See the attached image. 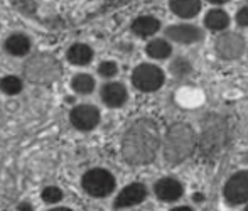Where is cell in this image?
<instances>
[{
	"mask_svg": "<svg viewBox=\"0 0 248 211\" xmlns=\"http://www.w3.org/2000/svg\"><path fill=\"white\" fill-rule=\"evenodd\" d=\"M166 81V75L159 66L152 65V63H142V65L135 66L132 71V84L142 93H152L162 88Z\"/></svg>",
	"mask_w": 248,
	"mask_h": 211,
	"instance_id": "8992f818",
	"label": "cell"
},
{
	"mask_svg": "<svg viewBox=\"0 0 248 211\" xmlns=\"http://www.w3.org/2000/svg\"><path fill=\"white\" fill-rule=\"evenodd\" d=\"M193 199H194L196 203H201V201H204V196H202L201 193H196V195L193 196Z\"/></svg>",
	"mask_w": 248,
	"mask_h": 211,
	"instance_id": "83f0119b",
	"label": "cell"
},
{
	"mask_svg": "<svg viewBox=\"0 0 248 211\" xmlns=\"http://www.w3.org/2000/svg\"><path fill=\"white\" fill-rule=\"evenodd\" d=\"M245 211H248V206H247V208H245Z\"/></svg>",
	"mask_w": 248,
	"mask_h": 211,
	"instance_id": "4dcf8cb0",
	"label": "cell"
},
{
	"mask_svg": "<svg viewBox=\"0 0 248 211\" xmlns=\"http://www.w3.org/2000/svg\"><path fill=\"white\" fill-rule=\"evenodd\" d=\"M41 198L46 205H58L59 201H62L64 198V193L58 186H46V188L41 191Z\"/></svg>",
	"mask_w": 248,
	"mask_h": 211,
	"instance_id": "603a6c76",
	"label": "cell"
},
{
	"mask_svg": "<svg viewBox=\"0 0 248 211\" xmlns=\"http://www.w3.org/2000/svg\"><path fill=\"white\" fill-rule=\"evenodd\" d=\"M17 211H34V205L29 201H20L17 205Z\"/></svg>",
	"mask_w": 248,
	"mask_h": 211,
	"instance_id": "484cf974",
	"label": "cell"
},
{
	"mask_svg": "<svg viewBox=\"0 0 248 211\" xmlns=\"http://www.w3.org/2000/svg\"><path fill=\"white\" fill-rule=\"evenodd\" d=\"M206 2H209V3H213V5H223V3H226V2H230V0H206Z\"/></svg>",
	"mask_w": 248,
	"mask_h": 211,
	"instance_id": "4316f807",
	"label": "cell"
},
{
	"mask_svg": "<svg viewBox=\"0 0 248 211\" xmlns=\"http://www.w3.org/2000/svg\"><path fill=\"white\" fill-rule=\"evenodd\" d=\"M100 108L92 103L75 105L69 112V124L79 132H92L100 125Z\"/></svg>",
	"mask_w": 248,
	"mask_h": 211,
	"instance_id": "52a82bcc",
	"label": "cell"
},
{
	"mask_svg": "<svg viewBox=\"0 0 248 211\" xmlns=\"http://www.w3.org/2000/svg\"><path fill=\"white\" fill-rule=\"evenodd\" d=\"M196 133L187 124L169 127L164 139V159L169 164H181L196 149Z\"/></svg>",
	"mask_w": 248,
	"mask_h": 211,
	"instance_id": "7a4b0ae2",
	"label": "cell"
},
{
	"mask_svg": "<svg viewBox=\"0 0 248 211\" xmlns=\"http://www.w3.org/2000/svg\"><path fill=\"white\" fill-rule=\"evenodd\" d=\"M145 52H147V56L150 59H159L160 61V59H167L170 54H172V48H170V44L167 39L157 37V39H152L147 42Z\"/></svg>",
	"mask_w": 248,
	"mask_h": 211,
	"instance_id": "ffe728a7",
	"label": "cell"
},
{
	"mask_svg": "<svg viewBox=\"0 0 248 211\" xmlns=\"http://www.w3.org/2000/svg\"><path fill=\"white\" fill-rule=\"evenodd\" d=\"M169 9L179 19H193L201 12V0H169Z\"/></svg>",
	"mask_w": 248,
	"mask_h": 211,
	"instance_id": "e0dca14e",
	"label": "cell"
},
{
	"mask_svg": "<svg viewBox=\"0 0 248 211\" xmlns=\"http://www.w3.org/2000/svg\"><path fill=\"white\" fill-rule=\"evenodd\" d=\"M47 211H73V210L66 208V206H58V208H52V210H47Z\"/></svg>",
	"mask_w": 248,
	"mask_h": 211,
	"instance_id": "f1b7e54d",
	"label": "cell"
},
{
	"mask_svg": "<svg viewBox=\"0 0 248 211\" xmlns=\"http://www.w3.org/2000/svg\"><path fill=\"white\" fill-rule=\"evenodd\" d=\"M169 71L172 73L176 78H186V76L191 75V71H193V65L189 63V59L186 58H176L170 61L169 65Z\"/></svg>",
	"mask_w": 248,
	"mask_h": 211,
	"instance_id": "7402d4cb",
	"label": "cell"
},
{
	"mask_svg": "<svg viewBox=\"0 0 248 211\" xmlns=\"http://www.w3.org/2000/svg\"><path fill=\"white\" fill-rule=\"evenodd\" d=\"M235 20H236V24H238L240 27H248V5L236 10Z\"/></svg>",
	"mask_w": 248,
	"mask_h": 211,
	"instance_id": "d4e9b609",
	"label": "cell"
},
{
	"mask_svg": "<svg viewBox=\"0 0 248 211\" xmlns=\"http://www.w3.org/2000/svg\"><path fill=\"white\" fill-rule=\"evenodd\" d=\"M115 176L103 167L88 169L81 178V188L92 198H107L115 191Z\"/></svg>",
	"mask_w": 248,
	"mask_h": 211,
	"instance_id": "5b68a950",
	"label": "cell"
},
{
	"mask_svg": "<svg viewBox=\"0 0 248 211\" xmlns=\"http://www.w3.org/2000/svg\"><path fill=\"white\" fill-rule=\"evenodd\" d=\"M160 147L159 125L150 118H139L122 139V156L132 166H144L155 159Z\"/></svg>",
	"mask_w": 248,
	"mask_h": 211,
	"instance_id": "6da1fadb",
	"label": "cell"
},
{
	"mask_svg": "<svg viewBox=\"0 0 248 211\" xmlns=\"http://www.w3.org/2000/svg\"><path fill=\"white\" fill-rule=\"evenodd\" d=\"M225 199L230 205H243L248 201V171H240L228 179L223 189Z\"/></svg>",
	"mask_w": 248,
	"mask_h": 211,
	"instance_id": "ba28073f",
	"label": "cell"
},
{
	"mask_svg": "<svg viewBox=\"0 0 248 211\" xmlns=\"http://www.w3.org/2000/svg\"><path fill=\"white\" fill-rule=\"evenodd\" d=\"M170 211H193L191 208H187V206H177V208L170 210Z\"/></svg>",
	"mask_w": 248,
	"mask_h": 211,
	"instance_id": "f546056e",
	"label": "cell"
},
{
	"mask_svg": "<svg viewBox=\"0 0 248 211\" xmlns=\"http://www.w3.org/2000/svg\"><path fill=\"white\" fill-rule=\"evenodd\" d=\"M22 71L29 83L46 86V84H52L54 81H58L62 73V68L61 63L52 54L37 52V54H32L27 58V61L24 63Z\"/></svg>",
	"mask_w": 248,
	"mask_h": 211,
	"instance_id": "3957f363",
	"label": "cell"
},
{
	"mask_svg": "<svg viewBox=\"0 0 248 211\" xmlns=\"http://www.w3.org/2000/svg\"><path fill=\"white\" fill-rule=\"evenodd\" d=\"M93 58H95V51L86 42H73L66 49V61L76 68H85V66L92 65Z\"/></svg>",
	"mask_w": 248,
	"mask_h": 211,
	"instance_id": "5bb4252c",
	"label": "cell"
},
{
	"mask_svg": "<svg viewBox=\"0 0 248 211\" xmlns=\"http://www.w3.org/2000/svg\"><path fill=\"white\" fill-rule=\"evenodd\" d=\"M216 52L223 59H236L245 52V39L236 32H225L216 39Z\"/></svg>",
	"mask_w": 248,
	"mask_h": 211,
	"instance_id": "9c48e42d",
	"label": "cell"
},
{
	"mask_svg": "<svg viewBox=\"0 0 248 211\" xmlns=\"http://www.w3.org/2000/svg\"><path fill=\"white\" fill-rule=\"evenodd\" d=\"M100 100L108 108H122L128 100V90L120 81H107L100 88Z\"/></svg>",
	"mask_w": 248,
	"mask_h": 211,
	"instance_id": "30bf717a",
	"label": "cell"
},
{
	"mask_svg": "<svg viewBox=\"0 0 248 211\" xmlns=\"http://www.w3.org/2000/svg\"><path fill=\"white\" fill-rule=\"evenodd\" d=\"M69 86H71L73 93L79 95V97H88V95H92L96 90V80L90 73L81 71L73 76L71 81H69Z\"/></svg>",
	"mask_w": 248,
	"mask_h": 211,
	"instance_id": "ac0fdd59",
	"label": "cell"
},
{
	"mask_svg": "<svg viewBox=\"0 0 248 211\" xmlns=\"http://www.w3.org/2000/svg\"><path fill=\"white\" fill-rule=\"evenodd\" d=\"M204 26L213 32H221V31L228 29L230 16L223 9H211L204 16Z\"/></svg>",
	"mask_w": 248,
	"mask_h": 211,
	"instance_id": "d6986e66",
	"label": "cell"
},
{
	"mask_svg": "<svg viewBox=\"0 0 248 211\" xmlns=\"http://www.w3.org/2000/svg\"><path fill=\"white\" fill-rule=\"evenodd\" d=\"M154 191H155V196L160 199V201L166 203H172L177 201V199L183 196V184H181L177 179L174 178H162L155 182L154 186Z\"/></svg>",
	"mask_w": 248,
	"mask_h": 211,
	"instance_id": "9a60e30c",
	"label": "cell"
},
{
	"mask_svg": "<svg viewBox=\"0 0 248 211\" xmlns=\"http://www.w3.org/2000/svg\"><path fill=\"white\" fill-rule=\"evenodd\" d=\"M24 90V81L22 78L16 75H7L3 78H0V91L7 97H17L19 93H22Z\"/></svg>",
	"mask_w": 248,
	"mask_h": 211,
	"instance_id": "44dd1931",
	"label": "cell"
},
{
	"mask_svg": "<svg viewBox=\"0 0 248 211\" xmlns=\"http://www.w3.org/2000/svg\"><path fill=\"white\" fill-rule=\"evenodd\" d=\"M2 48L12 58H26L32 51V39L26 32H12L5 37Z\"/></svg>",
	"mask_w": 248,
	"mask_h": 211,
	"instance_id": "4fadbf2b",
	"label": "cell"
},
{
	"mask_svg": "<svg viewBox=\"0 0 248 211\" xmlns=\"http://www.w3.org/2000/svg\"><path fill=\"white\" fill-rule=\"evenodd\" d=\"M130 31L137 37H152L160 31V20L154 16H139L132 20Z\"/></svg>",
	"mask_w": 248,
	"mask_h": 211,
	"instance_id": "2e32d148",
	"label": "cell"
},
{
	"mask_svg": "<svg viewBox=\"0 0 248 211\" xmlns=\"http://www.w3.org/2000/svg\"><path fill=\"white\" fill-rule=\"evenodd\" d=\"M96 73H98V76H101V78L111 80L118 75V65L115 61H111V59H105V61H101L98 65Z\"/></svg>",
	"mask_w": 248,
	"mask_h": 211,
	"instance_id": "cb8c5ba5",
	"label": "cell"
},
{
	"mask_svg": "<svg viewBox=\"0 0 248 211\" xmlns=\"http://www.w3.org/2000/svg\"><path fill=\"white\" fill-rule=\"evenodd\" d=\"M147 198V188L142 182H132V184L125 186L118 196L115 198V210H122V208H130V206L140 205L144 199Z\"/></svg>",
	"mask_w": 248,
	"mask_h": 211,
	"instance_id": "7c38bea8",
	"label": "cell"
},
{
	"mask_svg": "<svg viewBox=\"0 0 248 211\" xmlns=\"http://www.w3.org/2000/svg\"><path fill=\"white\" fill-rule=\"evenodd\" d=\"M166 37L177 44H196L204 37V34L193 24H172L166 29Z\"/></svg>",
	"mask_w": 248,
	"mask_h": 211,
	"instance_id": "8fae6325",
	"label": "cell"
},
{
	"mask_svg": "<svg viewBox=\"0 0 248 211\" xmlns=\"http://www.w3.org/2000/svg\"><path fill=\"white\" fill-rule=\"evenodd\" d=\"M228 142V125L219 115L209 114L202 122V132L199 139V152L204 157H215Z\"/></svg>",
	"mask_w": 248,
	"mask_h": 211,
	"instance_id": "277c9868",
	"label": "cell"
}]
</instances>
